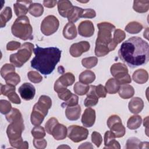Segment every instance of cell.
I'll list each match as a JSON object with an SVG mask.
<instances>
[{"label": "cell", "mask_w": 149, "mask_h": 149, "mask_svg": "<svg viewBox=\"0 0 149 149\" xmlns=\"http://www.w3.org/2000/svg\"><path fill=\"white\" fill-rule=\"evenodd\" d=\"M118 56L132 68L145 65L149 59L148 44L139 37H132L122 44Z\"/></svg>", "instance_id": "cell-1"}, {"label": "cell", "mask_w": 149, "mask_h": 149, "mask_svg": "<svg viewBox=\"0 0 149 149\" xmlns=\"http://www.w3.org/2000/svg\"><path fill=\"white\" fill-rule=\"evenodd\" d=\"M33 51L35 56L31 61V66L42 74L51 73L59 62L61 50L57 47L41 48L37 45Z\"/></svg>", "instance_id": "cell-2"}, {"label": "cell", "mask_w": 149, "mask_h": 149, "mask_svg": "<svg viewBox=\"0 0 149 149\" xmlns=\"http://www.w3.org/2000/svg\"><path fill=\"white\" fill-rule=\"evenodd\" d=\"M98 32L95 41V54L101 57L107 55L110 51H113L118 44L113 40L112 33L115 26L109 22H101L97 24Z\"/></svg>", "instance_id": "cell-3"}, {"label": "cell", "mask_w": 149, "mask_h": 149, "mask_svg": "<svg viewBox=\"0 0 149 149\" xmlns=\"http://www.w3.org/2000/svg\"><path fill=\"white\" fill-rule=\"evenodd\" d=\"M12 34L22 40H33V28L27 16L18 17L11 27Z\"/></svg>", "instance_id": "cell-4"}, {"label": "cell", "mask_w": 149, "mask_h": 149, "mask_svg": "<svg viewBox=\"0 0 149 149\" xmlns=\"http://www.w3.org/2000/svg\"><path fill=\"white\" fill-rule=\"evenodd\" d=\"M24 130V120L23 118L10 123L6 129V134L10 146L14 148H20L23 140L22 133Z\"/></svg>", "instance_id": "cell-5"}, {"label": "cell", "mask_w": 149, "mask_h": 149, "mask_svg": "<svg viewBox=\"0 0 149 149\" xmlns=\"http://www.w3.org/2000/svg\"><path fill=\"white\" fill-rule=\"evenodd\" d=\"M34 49V44L32 43H23L16 53L10 55V62L17 68L22 67L30 59Z\"/></svg>", "instance_id": "cell-6"}, {"label": "cell", "mask_w": 149, "mask_h": 149, "mask_svg": "<svg viewBox=\"0 0 149 149\" xmlns=\"http://www.w3.org/2000/svg\"><path fill=\"white\" fill-rule=\"evenodd\" d=\"M59 22L54 15H48L45 17L41 24V31L45 36H51L58 29Z\"/></svg>", "instance_id": "cell-7"}, {"label": "cell", "mask_w": 149, "mask_h": 149, "mask_svg": "<svg viewBox=\"0 0 149 149\" xmlns=\"http://www.w3.org/2000/svg\"><path fill=\"white\" fill-rule=\"evenodd\" d=\"M107 123L108 128L115 134V137L120 138L125 135L126 129L119 116L116 115L110 116L107 120Z\"/></svg>", "instance_id": "cell-8"}, {"label": "cell", "mask_w": 149, "mask_h": 149, "mask_svg": "<svg viewBox=\"0 0 149 149\" xmlns=\"http://www.w3.org/2000/svg\"><path fill=\"white\" fill-rule=\"evenodd\" d=\"M88 135V130L82 126L72 125L68 128L67 136L72 141L79 143L86 140Z\"/></svg>", "instance_id": "cell-9"}, {"label": "cell", "mask_w": 149, "mask_h": 149, "mask_svg": "<svg viewBox=\"0 0 149 149\" xmlns=\"http://www.w3.org/2000/svg\"><path fill=\"white\" fill-rule=\"evenodd\" d=\"M90 48V44L88 41H82L73 44L69 49L70 55L74 58L79 57L83 52L88 51Z\"/></svg>", "instance_id": "cell-10"}, {"label": "cell", "mask_w": 149, "mask_h": 149, "mask_svg": "<svg viewBox=\"0 0 149 149\" xmlns=\"http://www.w3.org/2000/svg\"><path fill=\"white\" fill-rule=\"evenodd\" d=\"M20 97L26 101L32 100L36 94L34 86L30 83H23L18 89Z\"/></svg>", "instance_id": "cell-11"}, {"label": "cell", "mask_w": 149, "mask_h": 149, "mask_svg": "<svg viewBox=\"0 0 149 149\" xmlns=\"http://www.w3.org/2000/svg\"><path fill=\"white\" fill-rule=\"evenodd\" d=\"M52 106V100L51 98L45 95H42L40 97L38 102L34 105L33 108L38 109L47 115L48 109Z\"/></svg>", "instance_id": "cell-12"}, {"label": "cell", "mask_w": 149, "mask_h": 149, "mask_svg": "<svg viewBox=\"0 0 149 149\" xmlns=\"http://www.w3.org/2000/svg\"><path fill=\"white\" fill-rule=\"evenodd\" d=\"M94 26L90 20H84L78 26L79 34L84 37H90L94 33Z\"/></svg>", "instance_id": "cell-13"}, {"label": "cell", "mask_w": 149, "mask_h": 149, "mask_svg": "<svg viewBox=\"0 0 149 149\" xmlns=\"http://www.w3.org/2000/svg\"><path fill=\"white\" fill-rule=\"evenodd\" d=\"M110 72L115 79H119L128 74V69L125 64L118 62L111 66Z\"/></svg>", "instance_id": "cell-14"}, {"label": "cell", "mask_w": 149, "mask_h": 149, "mask_svg": "<svg viewBox=\"0 0 149 149\" xmlns=\"http://www.w3.org/2000/svg\"><path fill=\"white\" fill-rule=\"evenodd\" d=\"M95 121V111L94 109L88 107L86 108L81 116V123L86 127H90Z\"/></svg>", "instance_id": "cell-15"}, {"label": "cell", "mask_w": 149, "mask_h": 149, "mask_svg": "<svg viewBox=\"0 0 149 149\" xmlns=\"http://www.w3.org/2000/svg\"><path fill=\"white\" fill-rule=\"evenodd\" d=\"M87 97L84 101V104L86 107H91L95 105L98 102V97L95 93V86L91 85L87 92Z\"/></svg>", "instance_id": "cell-16"}, {"label": "cell", "mask_w": 149, "mask_h": 149, "mask_svg": "<svg viewBox=\"0 0 149 149\" xmlns=\"http://www.w3.org/2000/svg\"><path fill=\"white\" fill-rule=\"evenodd\" d=\"M31 3H32L31 1H17L13 5V9L16 15L18 17L25 16L29 11V8L27 5H30Z\"/></svg>", "instance_id": "cell-17"}, {"label": "cell", "mask_w": 149, "mask_h": 149, "mask_svg": "<svg viewBox=\"0 0 149 149\" xmlns=\"http://www.w3.org/2000/svg\"><path fill=\"white\" fill-rule=\"evenodd\" d=\"M143 107L144 102L143 100L139 97L132 98L128 104L129 111L134 114L140 113L143 110Z\"/></svg>", "instance_id": "cell-18"}, {"label": "cell", "mask_w": 149, "mask_h": 149, "mask_svg": "<svg viewBox=\"0 0 149 149\" xmlns=\"http://www.w3.org/2000/svg\"><path fill=\"white\" fill-rule=\"evenodd\" d=\"M68 134V129L66 127L60 123H58L53 129L51 135L56 140H61L65 139Z\"/></svg>", "instance_id": "cell-19"}, {"label": "cell", "mask_w": 149, "mask_h": 149, "mask_svg": "<svg viewBox=\"0 0 149 149\" xmlns=\"http://www.w3.org/2000/svg\"><path fill=\"white\" fill-rule=\"evenodd\" d=\"M57 5L59 15L63 17H67L68 13L73 6L72 2L68 0L59 1Z\"/></svg>", "instance_id": "cell-20"}, {"label": "cell", "mask_w": 149, "mask_h": 149, "mask_svg": "<svg viewBox=\"0 0 149 149\" xmlns=\"http://www.w3.org/2000/svg\"><path fill=\"white\" fill-rule=\"evenodd\" d=\"M81 114V107L79 105L67 107L65 110V115L66 118L70 120H77Z\"/></svg>", "instance_id": "cell-21"}, {"label": "cell", "mask_w": 149, "mask_h": 149, "mask_svg": "<svg viewBox=\"0 0 149 149\" xmlns=\"http://www.w3.org/2000/svg\"><path fill=\"white\" fill-rule=\"evenodd\" d=\"M77 30L74 24L68 22L63 29V36L68 40H73L77 37Z\"/></svg>", "instance_id": "cell-22"}, {"label": "cell", "mask_w": 149, "mask_h": 149, "mask_svg": "<svg viewBox=\"0 0 149 149\" xmlns=\"http://www.w3.org/2000/svg\"><path fill=\"white\" fill-rule=\"evenodd\" d=\"M132 79L134 81L138 84H144L148 81V74L147 70L143 69L136 70L132 75Z\"/></svg>", "instance_id": "cell-23"}, {"label": "cell", "mask_w": 149, "mask_h": 149, "mask_svg": "<svg viewBox=\"0 0 149 149\" xmlns=\"http://www.w3.org/2000/svg\"><path fill=\"white\" fill-rule=\"evenodd\" d=\"M119 96L123 99H129L132 98L134 94L133 87L129 84H126L120 85L118 91Z\"/></svg>", "instance_id": "cell-24"}, {"label": "cell", "mask_w": 149, "mask_h": 149, "mask_svg": "<svg viewBox=\"0 0 149 149\" xmlns=\"http://www.w3.org/2000/svg\"><path fill=\"white\" fill-rule=\"evenodd\" d=\"M83 10L84 9L81 8L73 6L67 16L69 22L73 23L77 22L80 18L81 17Z\"/></svg>", "instance_id": "cell-25"}, {"label": "cell", "mask_w": 149, "mask_h": 149, "mask_svg": "<svg viewBox=\"0 0 149 149\" xmlns=\"http://www.w3.org/2000/svg\"><path fill=\"white\" fill-rule=\"evenodd\" d=\"M79 81L85 84L92 83L95 79L94 73L90 70H86L82 72L79 75Z\"/></svg>", "instance_id": "cell-26"}, {"label": "cell", "mask_w": 149, "mask_h": 149, "mask_svg": "<svg viewBox=\"0 0 149 149\" xmlns=\"http://www.w3.org/2000/svg\"><path fill=\"white\" fill-rule=\"evenodd\" d=\"M57 80L63 87L66 88L74 83L75 81V77L73 73L67 72L60 76Z\"/></svg>", "instance_id": "cell-27"}, {"label": "cell", "mask_w": 149, "mask_h": 149, "mask_svg": "<svg viewBox=\"0 0 149 149\" xmlns=\"http://www.w3.org/2000/svg\"><path fill=\"white\" fill-rule=\"evenodd\" d=\"M45 116L46 115L41 111L35 108H33V111L30 116L31 123L34 126L40 125L43 122Z\"/></svg>", "instance_id": "cell-28"}, {"label": "cell", "mask_w": 149, "mask_h": 149, "mask_svg": "<svg viewBox=\"0 0 149 149\" xmlns=\"http://www.w3.org/2000/svg\"><path fill=\"white\" fill-rule=\"evenodd\" d=\"M133 9L138 13H142L147 12L149 9V1H134Z\"/></svg>", "instance_id": "cell-29"}, {"label": "cell", "mask_w": 149, "mask_h": 149, "mask_svg": "<svg viewBox=\"0 0 149 149\" xmlns=\"http://www.w3.org/2000/svg\"><path fill=\"white\" fill-rule=\"evenodd\" d=\"M120 86V85L115 78H111L106 82L105 87L108 93L113 94L119 91Z\"/></svg>", "instance_id": "cell-30"}, {"label": "cell", "mask_w": 149, "mask_h": 149, "mask_svg": "<svg viewBox=\"0 0 149 149\" xmlns=\"http://www.w3.org/2000/svg\"><path fill=\"white\" fill-rule=\"evenodd\" d=\"M12 17V9L10 7H6L1 12L0 14V26L1 28L4 27L6 26V22H8Z\"/></svg>", "instance_id": "cell-31"}, {"label": "cell", "mask_w": 149, "mask_h": 149, "mask_svg": "<svg viewBox=\"0 0 149 149\" xmlns=\"http://www.w3.org/2000/svg\"><path fill=\"white\" fill-rule=\"evenodd\" d=\"M142 122L141 117L137 115L130 116L127 122V127L131 130H135L140 127Z\"/></svg>", "instance_id": "cell-32"}, {"label": "cell", "mask_w": 149, "mask_h": 149, "mask_svg": "<svg viewBox=\"0 0 149 149\" xmlns=\"http://www.w3.org/2000/svg\"><path fill=\"white\" fill-rule=\"evenodd\" d=\"M29 12L34 17H40L44 12V8L41 3H32L29 5Z\"/></svg>", "instance_id": "cell-33"}, {"label": "cell", "mask_w": 149, "mask_h": 149, "mask_svg": "<svg viewBox=\"0 0 149 149\" xmlns=\"http://www.w3.org/2000/svg\"><path fill=\"white\" fill-rule=\"evenodd\" d=\"M143 25L136 21L129 23L125 27V30L130 34H137L143 29Z\"/></svg>", "instance_id": "cell-34"}, {"label": "cell", "mask_w": 149, "mask_h": 149, "mask_svg": "<svg viewBox=\"0 0 149 149\" xmlns=\"http://www.w3.org/2000/svg\"><path fill=\"white\" fill-rule=\"evenodd\" d=\"M5 82L7 84L16 86L20 81V77L19 75L15 72H11L8 74L4 78Z\"/></svg>", "instance_id": "cell-35"}, {"label": "cell", "mask_w": 149, "mask_h": 149, "mask_svg": "<svg viewBox=\"0 0 149 149\" xmlns=\"http://www.w3.org/2000/svg\"><path fill=\"white\" fill-rule=\"evenodd\" d=\"M89 87L90 86H88V84H85L79 81L74 84V86L73 87V90L74 93H76V94L79 95H83L87 93L89 90Z\"/></svg>", "instance_id": "cell-36"}, {"label": "cell", "mask_w": 149, "mask_h": 149, "mask_svg": "<svg viewBox=\"0 0 149 149\" xmlns=\"http://www.w3.org/2000/svg\"><path fill=\"white\" fill-rule=\"evenodd\" d=\"M22 118V115L20 111L16 108H12L10 111L6 115V119L8 122H12L19 119Z\"/></svg>", "instance_id": "cell-37"}, {"label": "cell", "mask_w": 149, "mask_h": 149, "mask_svg": "<svg viewBox=\"0 0 149 149\" xmlns=\"http://www.w3.org/2000/svg\"><path fill=\"white\" fill-rule=\"evenodd\" d=\"M98 63V59L95 56H90L84 58L81 60L82 65L87 69H91L97 65Z\"/></svg>", "instance_id": "cell-38"}, {"label": "cell", "mask_w": 149, "mask_h": 149, "mask_svg": "<svg viewBox=\"0 0 149 149\" xmlns=\"http://www.w3.org/2000/svg\"><path fill=\"white\" fill-rule=\"evenodd\" d=\"M31 133L35 139H41L45 136V129L40 125L34 127L32 129Z\"/></svg>", "instance_id": "cell-39"}, {"label": "cell", "mask_w": 149, "mask_h": 149, "mask_svg": "<svg viewBox=\"0 0 149 149\" xmlns=\"http://www.w3.org/2000/svg\"><path fill=\"white\" fill-rule=\"evenodd\" d=\"M125 37H126V34L123 30L120 29L115 30L113 32V40L116 44L120 43L122 41L125 40Z\"/></svg>", "instance_id": "cell-40"}, {"label": "cell", "mask_w": 149, "mask_h": 149, "mask_svg": "<svg viewBox=\"0 0 149 149\" xmlns=\"http://www.w3.org/2000/svg\"><path fill=\"white\" fill-rule=\"evenodd\" d=\"M58 123V120L56 118L54 117L49 118L45 125V129L47 133L51 134L53 129Z\"/></svg>", "instance_id": "cell-41"}, {"label": "cell", "mask_w": 149, "mask_h": 149, "mask_svg": "<svg viewBox=\"0 0 149 149\" xmlns=\"http://www.w3.org/2000/svg\"><path fill=\"white\" fill-rule=\"evenodd\" d=\"M29 80L34 83H39L42 80V77L36 71H30L27 73Z\"/></svg>", "instance_id": "cell-42"}, {"label": "cell", "mask_w": 149, "mask_h": 149, "mask_svg": "<svg viewBox=\"0 0 149 149\" xmlns=\"http://www.w3.org/2000/svg\"><path fill=\"white\" fill-rule=\"evenodd\" d=\"M140 142V140L137 137H130L126 141V148H139Z\"/></svg>", "instance_id": "cell-43"}, {"label": "cell", "mask_w": 149, "mask_h": 149, "mask_svg": "<svg viewBox=\"0 0 149 149\" xmlns=\"http://www.w3.org/2000/svg\"><path fill=\"white\" fill-rule=\"evenodd\" d=\"M12 109L10 102L5 100H0V112L2 114H7Z\"/></svg>", "instance_id": "cell-44"}, {"label": "cell", "mask_w": 149, "mask_h": 149, "mask_svg": "<svg viewBox=\"0 0 149 149\" xmlns=\"http://www.w3.org/2000/svg\"><path fill=\"white\" fill-rule=\"evenodd\" d=\"M15 72V66L13 64L6 63L1 69V75L4 78L8 74Z\"/></svg>", "instance_id": "cell-45"}, {"label": "cell", "mask_w": 149, "mask_h": 149, "mask_svg": "<svg viewBox=\"0 0 149 149\" xmlns=\"http://www.w3.org/2000/svg\"><path fill=\"white\" fill-rule=\"evenodd\" d=\"M79 102L78 96L76 94H72V96L66 101L63 102L61 104L62 107H72L74 105H77Z\"/></svg>", "instance_id": "cell-46"}, {"label": "cell", "mask_w": 149, "mask_h": 149, "mask_svg": "<svg viewBox=\"0 0 149 149\" xmlns=\"http://www.w3.org/2000/svg\"><path fill=\"white\" fill-rule=\"evenodd\" d=\"M15 90H16L15 86L7 84L5 85H3L2 84H1V94L2 95H3L7 97L10 93Z\"/></svg>", "instance_id": "cell-47"}, {"label": "cell", "mask_w": 149, "mask_h": 149, "mask_svg": "<svg viewBox=\"0 0 149 149\" xmlns=\"http://www.w3.org/2000/svg\"><path fill=\"white\" fill-rule=\"evenodd\" d=\"M91 141L97 147H99L102 141L101 134L97 132H93L91 134Z\"/></svg>", "instance_id": "cell-48"}, {"label": "cell", "mask_w": 149, "mask_h": 149, "mask_svg": "<svg viewBox=\"0 0 149 149\" xmlns=\"http://www.w3.org/2000/svg\"><path fill=\"white\" fill-rule=\"evenodd\" d=\"M33 145L37 149H44L47 147V142L45 139H34Z\"/></svg>", "instance_id": "cell-49"}, {"label": "cell", "mask_w": 149, "mask_h": 149, "mask_svg": "<svg viewBox=\"0 0 149 149\" xmlns=\"http://www.w3.org/2000/svg\"><path fill=\"white\" fill-rule=\"evenodd\" d=\"M95 93L97 96L101 98H105L107 93L105 87L102 84H99L95 86Z\"/></svg>", "instance_id": "cell-50"}, {"label": "cell", "mask_w": 149, "mask_h": 149, "mask_svg": "<svg viewBox=\"0 0 149 149\" xmlns=\"http://www.w3.org/2000/svg\"><path fill=\"white\" fill-rule=\"evenodd\" d=\"M72 93H71V91L67 88L58 93V96L59 98V99L65 101H67L72 96Z\"/></svg>", "instance_id": "cell-51"}, {"label": "cell", "mask_w": 149, "mask_h": 149, "mask_svg": "<svg viewBox=\"0 0 149 149\" xmlns=\"http://www.w3.org/2000/svg\"><path fill=\"white\" fill-rule=\"evenodd\" d=\"M8 98L9 99V100L15 104H19L21 102V100L19 98V97L18 96V95L16 93L15 91H12L11 93H10L8 95Z\"/></svg>", "instance_id": "cell-52"}, {"label": "cell", "mask_w": 149, "mask_h": 149, "mask_svg": "<svg viewBox=\"0 0 149 149\" xmlns=\"http://www.w3.org/2000/svg\"><path fill=\"white\" fill-rule=\"evenodd\" d=\"M96 16V13L95 10L93 9H85L83 10V13L81 15V17L83 18H88L92 19Z\"/></svg>", "instance_id": "cell-53"}, {"label": "cell", "mask_w": 149, "mask_h": 149, "mask_svg": "<svg viewBox=\"0 0 149 149\" xmlns=\"http://www.w3.org/2000/svg\"><path fill=\"white\" fill-rule=\"evenodd\" d=\"M114 139H115V134H113V133L112 132H111V130L107 131L104 134V145H105V146H108V144Z\"/></svg>", "instance_id": "cell-54"}, {"label": "cell", "mask_w": 149, "mask_h": 149, "mask_svg": "<svg viewBox=\"0 0 149 149\" xmlns=\"http://www.w3.org/2000/svg\"><path fill=\"white\" fill-rule=\"evenodd\" d=\"M21 44L19 42L15 41H11L6 45V49L8 51H14L19 49L21 47Z\"/></svg>", "instance_id": "cell-55"}, {"label": "cell", "mask_w": 149, "mask_h": 149, "mask_svg": "<svg viewBox=\"0 0 149 149\" xmlns=\"http://www.w3.org/2000/svg\"><path fill=\"white\" fill-rule=\"evenodd\" d=\"M117 80V81L118 82V83L120 85H123V84H128L131 83L132 81V79L131 77L130 76V74L128 73L125 76H124L123 77H122L120 79H116Z\"/></svg>", "instance_id": "cell-56"}, {"label": "cell", "mask_w": 149, "mask_h": 149, "mask_svg": "<svg viewBox=\"0 0 149 149\" xmlns=\"http://www.w3.org/2000/svg\"><path fill=\"white\" fill-rule=\"evenodd\" d=\"M104 148H116V149H120V146L119 143L116 141L115 139L111 141L107 146H105Z\"/></svg>", "instance_id": "cell-57"}, {"label": "cell", "mask_w": 149, "mask_h": 149, "mask_svg": "<svg viewBox=\"0 0 149 149\" xmlns=\"http://www.w3.org/2000/svg\"><path fill=\"white\" fill-rule=\"evenodd\" d=\"M58 3L56 1H43V5L45 7L48 8H54L56 4Z\"/></svg>", "instance_id": "cell-58"}, {"label": "cell", "mask_w": 149, "mask_h": 149, "mask_svg": "<svg viewBox=\"0 0 149 149\" xmlns=\"http://www.w3.org/2000/svg\"><path fill=\"white\" fill-rule=\"evenodd\" d=\"M79 148H93V146L89 142H85L82 143L79 147Z\"/></svg>", "instance_id": "cell-59"}, {"label": "cell", "mask_w": 149, "mask_h": 149, "mask_svg": "<svg viewBox=\"0 0 149 149\" xmlns=\"http://www.w3.org/2000/svg\"><path fill=\"white\" fill-rule=\"evenodd\" d=\"M148 142L144 141V142H140V146H139V148H148Z\"/></svg>", "instance_id": "cell-60"}, {"label": "cell", "mask_w": 149, "mask_h": 149, "mask_svg": "<svg viewBox=\"0 0 149 149\" xmlns=\"http://www.w3.org/2000/svg\"><path fill=\"white\" fill-rule=\"evenodd\" d=\"M28 148H29V143L26 141H23V143L20 148H22V149H27Z\"/></svg>", "instance_id": "cell-61"}, {"label": "cell", "mask_w": 149, "mask_h": 149, "mask_svg": "<svg viewBox=\"0 0 149 149\" xmlns=\"http://www.w3.org/2000/svg\"><path fill=\"white\" fill-rule=\"evenodd\" d=\"M144 126L146 127V130H147V126H148V116H147L146 118L144 119V122H143Z\"/></svg>", "instance_id": "cell-62"}, {"label": "cell", "mask_w": 149, "mask_h": 149, "mask_svg": "<svg viewBox=\"0 0 149 149\" xmlns=\"http://www.w3.org/2000/svg\"><path fill=\"white\" fill-rule=\"evenodd\" d=\"M148 29L147 28L146 30L144 31V33H143L144 37L147 40H148Z\"/></svg>", "instance_id": "cell-63"}, {"label": "cell", "mask_w": 149, "mask_h": 149, "mask_svg": "<svg viewBox=\"0 0 149 149\" xmlns=\"http://www.w3.org/2000/svg\"><path fill=\"white\" fill-rule=\"evenodd\" d=\"M65 147H68V148H70L69 147H68V146H59V147H58V148H65Z\"/></svg>", "instance_id": "cell-64"}]
</instances>
